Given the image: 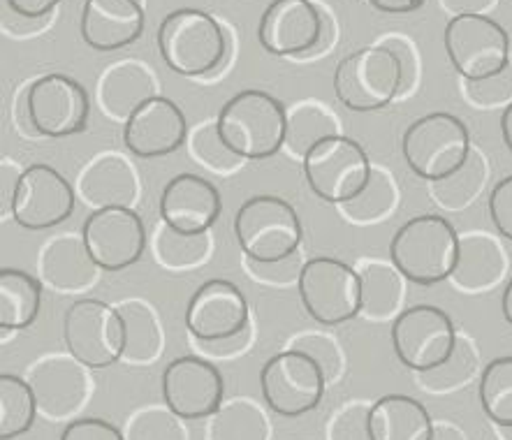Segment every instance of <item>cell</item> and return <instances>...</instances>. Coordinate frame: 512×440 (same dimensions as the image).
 Here are the masks:
<instances>
[{"mask_svg":"<svg viewBox=\"0 0 512 440\" xmlns=\"http://www.w3.org/2000/svg\"><path fill=\"white\" fill-rule=\"evenodd\" d=\"M223 142L241 160H265L283 151L288 109L276 95L246 88L234 93L216 116Z\"/></svg>","mask_w":512,"mask_h":440,"instance_id":"1","label":"cell"},{"mask_svg":"<svg viewBox=\"0 0 512 440\" xmlns=\"http://www.w3.org/2000/svg\"><path fill=\"white\" fill-rule=\"evenodd\" d=\"M392 267L415 285L450 281L459 260V234L448 218L424 214L406 220L390 241Z\"/></svg>","mask_w":512,"mask_h":440,"instance_id":"2","label":"cell"},{"mask_svg":"<svg viewBox=\"0 0 512 440\" xmlns=\"http://www.w3.org/2000/svg\"><path fill=\"white\" fill-rule=\"evenodd\" d=\"M158 51L167 68L181 77L211 75L228 56L223 26L209 12L179 7L160 21Z\"/></svg>","mask_w":512,"mask_h":440,"instance_id":"3","label":"cell"},{"mask_svg":"<svg viewBox=\"0 0 512 440\" xmlns=\"http://www.w3.org/2000/svg\"><path fill=\"white\" fill-rule=\"evenodd\" d=\"M406 84L404 63L385 44H371L341 58L334 70V93L355 114L390 107Z\"/></svg>","mask_w":512,"mask_h":440,"instance_id":"4","label":"cell"},{"mask_svg":"<svg viewBox=\"0 0 512 440\" xmlns=\"http://www.w3.org/2000/svg\"><path fill=\"white\" fill-rule=\"evenodd\" d=\"M234 237L246 260L276 264L290 260L304 239L297 209L279 195H255L234 216Z\"/></svg>","mask_w":512,"mask_h":440,"instance_id":"5","label":"cell"},{"mask_svg":"<svg viewBox=\"0 0 512 440\" xmlns=\"http://www.w3.org/2000/svg\"><path fill=\"white\" fill-rule=\"evenodd\" d=\"M401 151L420 179L441 183L466 167L473 153L471 132L459 116L431 112L406 128Z\"/></svg>","mask_w":512,"mask_h":440,"instance_id":"6","label":"cell"},{"mask_svg":"<svg viewBox=\"0 0 512 440\" xmlns=\"http://www.w3.org/2000/svg\"><path fill=\"white\" fill-rule=\"evenodd\" d=\"M452 68L468 84L485 82L510 68V35L487 14H457L443 33Z\"/></svg>","mask_w":512,"mask_h":440,"instance_id":"7","label":"cell"},{"mask_svg":"<svg viewBox=\"0 0 512 440\" xmlns=\"http://www.w3.org/2000/svg\"><path fill=\"white\" fill-rule=\"evenodd\" d=\"M302 165L311 193L336 207L357 200L373 174L369 153L348 135L323 139L306 153Z\"/></svg>","mask_w":512,"mask_h":440,"instance_id":"8","label":"cell"},{"mask_svg":"<svg viewBox=\"0 0 512 440\" xmlns=\"http://www.w3.org/2000/svg\"><path fill=\"white\" fill-rule=\"evenodd\" d=\"M63 343L68 355L86 369H109L123 359L126 322L112 304L100 299H77L63 315Z\"/></svg>","mask_w":512,"mask_h":440,"instance_id":"9","label":"cell"},{"mask_svg":"<svg viewBox=\"0 0 512 440\" xmlns=\"http://www.w3.org/2000/svg\"><path fill=\"white\" fill-rule=\"evenodd\" d=\"M304 311L325 327H336L362 313V276L348 262L311 258L297 276Z\"/></svg>","mask_w":512,"mask_h":440,"instance_id":"10","label":"cell"},{"mask_svg":"<svg viewBox=\"0 0 512 440\" xmlns=\"http://www.w3.org/2000/svg\"><path fill=\"white\" fill-rule=\"evenodd\" d=\"M457 343L455 322L438 306H411L392 322L394 355L420 376L448 362Z\"/></svg>","mask_w":512,"mask_h":440,"instance_id":"11","label":"cell"},{"mask_svg":"<svg viewBox=\"0 0 512 440\" xmlns=\"http://www.w3.org/2000/svg\"><path fill=\"white\" fill-rule=\"evenodd\" d=\"M267 408L281 417H302L316 410L327 390V376L316 359L299 350H283L260 371Z\"/></svg>","mask_w":512,"mask_h":440,"instance_id":"12","label":"cell"},{"mask_svg":"<svg viewBox=\"0 0 512 440\" xmlns=\"http://www.w3.org/2000/svg\"><path fill=\"white\" fill-rule=\"evenodd\" d=\"M28 116L35 135L61 139L79 135L89 126L91 100L86 88L68 75L51 72L26 88Z\"/></svg>","mask_w":512,"mask_h":440,"instance_id":"13","label":"cell"},{"mask_svg":"<svg viewBox=\"0 0 512 440\" xmlns=\"http://www.w3.org/2000/svg\"><path fill=\"white\" fill-rule=\"evenodd\" d=\"M327 17L313 0H272L258 24L260 47L279 58L306 56L320 49Z\"/></svg>","mask_w":512,"mask_h":440,"instance_id":"14","label":"cell"},{"mask_svg":"<svg viewBox=\"0 0 512 440\" xmlns=\"http://www.w3.org/2000/svg\"><path fill=\"white\" fill-rule=\"evenodd\" d=\"M84 244L102 271H121L142 260L146 251V227L142 216L130 207L98 209L82 225Z\"/></svg>","mask_w":512,"mask_h":440,"instance_id":"15","label":"cell"},{"mask_svg":"<svg viewBox=\"0 0 512 440\" xmlns=\"http://www.w3.org/2000/svg\"><path fill=\"white\" fill-rule=\"evenodd\" d=\"M163 399L181 420H209L225 403V380L207 359L177 357L163 371Z\"/></svg>","mask_w":512,"mask_h":440,"instance_id":"16","label":"cell"},{"mask_svg":"<svg viewBox=\"0 0 512 440\" xmlns=\"http://www.w3.org/2000/svg\"><path fill=\"white\" fill-rule=\"evenodd\" d=\"M77 207V193L56 167L35 163L21 176L12 220L31 232L63 225Z\"/></svg>","mask_w":512,"mask_h":440,"instance_id":"17","label":"cell"},{"mask_svg":"<svg viewBox=\"0 0 512 440\" xmlns=\"http://www.w3.org/2000/svg\"><path fill=\"white\" fill-rule=\"evenodd\" d=\"M251 327L248 299L225 278H211L193 292L186 308V329L197 343L232 339Z\"/></svg>","mask_w":512,"mask_h":440,"instance_id":"18","label":"cell"},{"mask_svg":"<svg viewBox=\"0 0 512 440\" xmlns=\"http://www.w3.org/2000/svg\"><path fill=\"white\" fill-rule=\"evenodd\" d=\"M26 380L38 401V410L51 422L77 415L91 396L89 373L75 357H42L28 369Z\"/></svg>","mask_w":512,"mask_h":440,"instance_id":"19","label":"cell"},{"mask_svg":"<svg viewBox=\"0 0 512 440\" xmlns=\"http://www.w3.org/2000/svg\"><path fill=\"white\" fill-rule=\"evenodd\" d=\"M190 135L186 114L177 102L156 95L123 126V144L137 158H163L179 151Z\"/></svg>","mask_w":512,"mask_h":440,"instance_id":"20","label":"cell"},{"mask_svg":"<svg viewBox=\"0 0 512 440\" xmlns=\"http://www.w3.org/2000/svg\"><path fill=\"white\" fill-rule=\"evenodd\" d=\"M160 220L181 234H207L223 211L221 193L209 179L184 172L167 181L160 195Z\"/></svg>","mask_w":512,"mask_h":440,"instance_id":"21","label":"cell"},{"mask_svg":"<svg viewBox=\"0 0 512 440\" xmlns=\"http://www.w3.org/2000/svg\"><path fill=\"white\" fill-rule=\"evenodd\" d=\"M146 14L142 0H84L79 33L91 49H126L144 35Z\"/></svg>","mask_w":512,"mask_h":440,"instance_id":"22","label":"cell"},{"mask_svg":"<svg viewBox=\"0 0 512 440\" xmlns=\"http://www.w3.org/2000/svg\"><path fill=\"white\" fill-rule=\"evenodd\" d=\"M77 195L95 211L107 207L133 209L140 197V176L119 153H100L79 174Z\"/></svg>","mask_w":512,"mask_h":440,"instance_id":"23","label":"cell"},{"mask_svg":"<svg viewBox=\"0 0 512 440\" xmlns=\"http://www.w3.org/2000/svg\"><path fill=\"white\" fill-rule=\"evenodd\" d=\"M158 79L149 65L135 58L119 61L102 72L98 79V107L112 121H128L144 102L156 98Z\"/></svg>","mask_w":512,"mask_h":440,"instance_id":"24","label":"cell"},{"mask_svg":"<svg viewBox=\"0 0 512 440\" xmlns=\"http://www.w3.org/2000/svg\"><path fill=\"white\" fill-rule=\"evenodd\" d=\"M40 281L58 292H79L98 281L100 267L93 262L84 237L61 234L49 239L40 251Z\"/></svg>","mask_w":512,"mask_h":440,"instance_id":"25","label":"cell"},{"mask_svg":"<svg viewBox=\"0 0 512 440\" xmlns=\"http://www.w3.org/2000/svg\"><path fill=\"white\" fill-rule=\"evenodd\" d=\"M436 424L418 399L385 394L369 410L371 440H431Z\"/></svg>","mask_w":512,"mask_h":440,"instance_id":"26","label":"cell"},{"mask_svg":"<svg viewBox=\"0 0 512 440\" xmlns=\"http://www.w3.org/2000/svg\"><path fill=\"white\" fill-rule=\"evenodd\" d=\"M42 283L28 271L0 269V329L3 334L28 329L40 318Z\"/></svg>","mask_w":512,"mask_h":440,"instance_id":"27","label":"cell"},{"mask_svg":"<svg viewBox=\"0 0 512 440\" xmlns=\"http://www.w3.org/2000/svg\"><path fill=\"white\" fill-rule=\"evenodd\" d=\"M506 264V255L494 239L485 234H466L459 237V260L450 281L464 290H485L501 281Z\"/></svg>","mask_w":512,"mask_h":440,"instance_id":"28","label":"cell"},{"mask_svg":"<svg viewBox=\"0 0 512 440\" xmlns=\"http://www.w3.org/2000/svg\"><path fill=\"white\" fill-rule=\"evenodd\" d=\"M123 322H126V350H123V362L130 364H151L160 357L165 346L163 325H160L158 313L142 302V299H126L116 304Z\"/></svg>","mask_w":512,"mask_h":440,"instance_id":"29","label":"cell"},{"mask_svg":"<svg viewBox=\"0 0 512 440\" xmlns=\"http://www.w3.org/2000/svg\"><path fill=\"white\" fill-rule=\"evenodd\" d=\"M334 135H343V132L332 109L316 100L297 102L295 107L288 109V132H285L283 149L304 163L306 153L313 146Z\"/></svg>","mask_w":512,"mask_h":440,"instance_id":"30","label":"cell"},{"mask_svg":"<svg viewBox=\"0 0 512 440\" xmlns=\"http://www.w3.org/2000/svg\"><path fill=\"white\" fill-rule=\"evenodd\" d=\"M272 424L262 406L253 399L225 401L216 415L209 417L207 440H269Z\"/></svg>","mask_w":512,"mask_h":440,"instance_id":"31","label":"cell"},{"mask_svg":"<svg viewBox=\"0 0 512 440\" xmlns=\"http://www.w3.org/2000/svg\"><path fill=\"white\" fill-rule=\"evenodd\" d=\"M153 258L167 269H193L200 267L214 253L211 234H181L167 227L163 220L153 230Z\"/></svg>","mask_w":512,"mask_h":440,"instance_id":"32","label":"cell"},{"mask_svg":"<svg viewBox=\"0 0 512 440\" xmlns=\"http://www.w3.org/2000/svg\"><path fill=\"white\" fill-rule=\"evenodd\" d=\"M38 401L26 378L0 373V440H14L33 429Z\"/></svg>","mask_w":512,"mask_h":440,"instance_id":"33","label":"cell"},{"mask_svg":"<svg viewBox=\"0 0 512 440\" xmlns=\"http://www.w3.org/2000/svg\"><path fill=\"white\" fill-rule=\"evenodd\" d=\"M480 406L496 429H512V355L496 357L485 366Z\"/></svg>","mask_w":512,"mask_h":440,"instance_id":"34","label":"cell"},{"mask_svg":"<svg viewBox=\"0 0 512 440\" xmlns=\"http://www.w3.org/2000/svg\"><path fill=\"white\" fill-rule=\"evenodd\" d=\"M360 276L364 295L362 313L371 320H385L394 315L401 304V297H404V285H401L404 276L394 267H385L378 262H369L360 271Z\"/></svg>","mask_w":512,"mask_h":440,"instance_id":"35","label":"cell"},{"mask_svg":"<svg viewBox=\"0 0 512 440\" xmlns=\"http://www.w3.org/2000/svg\"><path fill=\"white\" fill-rule=\"evenodd\" d=\"M399 200L397 183L392 181V176L387 174L383 167H373L369 186L364 188V193L357 200L343 204L339 207L346 218L355 220V223H371L390 214L394 209V202Z\"/></svg>","mask_w":512,"mask_h":440,"instance_id":"36","label":"cell"},{"mask_svg":"<svg viewBox=\"0 0 512 440\" xmlns=\"http://www.w3.org/2000/svg\"><path fill=\"white\" fill-rule=\"evenodd\" d=\"M184 422L167 406H149L130 417L123 436L126 440H188Z\"/></svg>","mask_w":512,"mask_h":440,"instance_id":"37","label":"cell"},{"mask_svg":"<svg viewBox=\"0 0 512 440\" xmlns=\"http://www.w3.org/2000/svg\"><path fill=\"white\" fill-rule=\"evenodd\" d=\"M190 156H193L197 163L209 167L214 172H234L239 170V165L244 163L239 156H234L230 146L223 142L221 132H218L216 121L202 123L193 132H190Z\"/></svg>","mask_w":512,"mask_h":440,"instance_id":"38","label":"cell"},{"mask_svg":"<svg viewBox=\"0 0 512 440\" xmlns=\"http://www.w3.org/2000/svg\"><path fill=\"white\" fill-rule=\"evenodd\" d=\"M369 410L364 403H348L329 422L327 440H371Z\"/></svg>","mask_w":512,"mask_h":440,"instance_id":"39","label":"cell"},{"mask_svg":"<svg viewBox=\"0 0 512 440\" xmlns=\"http://www.w3.org/2000/svg\"><path fill=\"white\" fill-rule=\"evenodd\" d=\"M292 350H299L304 352V355H309L311 359H316L320 369L325 371L327 383L341 373V350L336 348V343L325 334H302L299 339L292 341Z\"/></svg>","mask_w":512,"mask_h":440,"instance_id":"40","label":"cell"},{"mask_svg":"<svg viewBox=\"0 0 512 440\" xmlns=\"http://www.w3.org/2000/svg\"><path fill=\"white\" fill-rule=\"evenodd\" d=\"M475 352H471L462 359V364H455V352H452V357L445 362L443 366H438V369L429 371V373H422V385L429 387V390L434 392H448V390H455V387L464 385L468 378L473 376L475 371Z\"/></svg>","mask_w":512,"mask_h":440,"instance_id":"41","label":"cell"},{"mask_svg":"<svg viewBox=\"0 0 512 440\" xmlns=\"http://www.w3.org/2000/svg\"><path fill=\"white\" fill-rule=\"evenodd\" d=\"M489 218L501 237L512 241V176L501 179L489 193Z\"/></svg>","mask_w":512,"mask_h":440,"instance_id":"42","label":"cell"},{"mask_svg":"<svg viewBox=\"0 0 512 440\" xmlns=\"http://www.w3.org/2000/svg\"><path fill=\"white\" fill-rule=\"evenodd\" d=\"M58 440H126L123 431L100 417H79L72 420Z\"/></svg>","mask_w":512,"mask_h":440,"instance_id":"43","label":"cell"},{"mask_svg":"<svg viewBox=\"0 0 512 440\" xmlns=\"http://www.w3.org/2000/svg\"><path fill=\"white\" fill-rule=\"evenodd\" d=\"M21 176H24V167H19L10 158H3L0 163V216L3 218L12 216Z\"/></svg>","mask_w":512,"mask_h":440,"instance_id":"44","label":"cell"},{"mask_svg":"<svg viewBox=\"0 0 512 440\" xmlns=\"http://www.w3.org/2000/svg\"><path fill=\"white\" fill-rule=\"evenodd\" d=\"M489 91H492L489 105H494V102L510 98V93H512V65H510L506 72H501V75H496L492 79H485V82L468 84V98H473V100L482 98V95H487Z\"/></svg>","mask_w":512,"mask_h":440,"instance_id":"45","label":"cell"},{"mask_svg":"<svg viewBox=\"0 0 512 440\" xmlns=\"http://www.w3.org/2000/svg\"><path fill=\"white\" fill-rule=\"evenodd\" d=\"M5 3L14 14H19L21 19L38 21L54 12L61 0H5Z\"/></svg>","mask_w":512,"mask_h":440,"instance_id":"46","label":"cell"},{"mask_svg":"<svg viewBox=\"0 0 512 440\" xmlns=\"http://www.w3.org/2000/svg\"><path fill=\"white\" fill-rule=\"evenodd\" d=\"M248 343H251V327H248L246 332L232 336V339L216 341V343H197V346L211 352V355H216V357H228V355H237V352L244 350Z\"/></svg>","mask_w":512,"mask_h":440,"instance_id":"47","label":"cell"},{"mask_svg":"<svg viewBox=\"0 0 512 440\" xmlns=\"http://www.w3.org/2000/svg\"><path fill=\"white\" fill-rule=\"evenodd\" d=\"M369 3L385 14H411L420 10L424 0H369Z\"/></svg>","mask_w":512,"mask_h":440,"instance_id":"48","label":"cell"},{"mask_svg":"<svg viewBox=\"0 0 512 440\" xmlns=\"http://www.w3.org/2000/svg\"><path fill=\"white\" fill-rule=\"evenodd\" d=\"M492 3L494 0H443V5L455 12V17L457 14H482V10Z\"/></svg>","mask_w":512,"mask_h":440,"instance_id":"49","label":"cell"},{"mask_svg":"<svg viewBox=\"0 0 512 440\" xmlns=\"http://www.w3.org/2000/svg\"><path fill=\"white\" fill-rule=\"evenodd\" d=\"M501 135H503V142L508 146V151L512 153V100L508 102L501 114Z\"/></svg>","mask_w":512,"mask_h":440,"instance_id":"50","label":"cell"},{"mask_svg":"<svg viewBox=\"0 0 512 440\" xmlns=\"http://www.w3.org/2000/svg\"><path fill=\"white\" fill-rule=\"evenodd\" d=\"M431 440H466V436L457 427H450V424H436Z\"/></svg>","mask_w":512,"mask_h":440,"instance_id":"51","label":"cell"},{"mask_svg":"<svg viewBox=\"0 0 512 440\" xmlns=\"http://www.w3.org/2000/svg\"><path fill=\"white\" fill-rule=\"evenodd\" d=\"M501 311H503V318H506L510 325H512V278L506 285V290H503V299H501Z\"/></svg>","mask_w":512,"mask_h":440,"instance_id":"52","label":"cell"},{"mask_svg":"<svg viewBox=\"0 0 512 440\" xmlns=\"http://www.w3.org/2000/svg\"><path fill=\"white\" fill-rule=\"evenodd\" d=\"M501 440H512V429H499Z\"/></svg>","mask_w":512,"mask_h":440,"instance_id":"53","label":"cell"}]
</instances>
